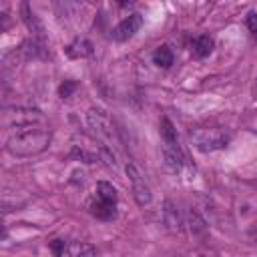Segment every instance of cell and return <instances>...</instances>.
<instances>
[{"label": "cell", "instance_id": "17", "mask_svg": "<svg viewBox=\"0 0 257 257\" xmlns=\"http://www.w3.org/2000/svg\"><path fill=\"white\" fill-rule=\"evenodd\" d=\"M70 157L76 159V161H82V163H96V161H100L96 153H90V151H86V149H82V147H78V145L72 147Z\"/></svg>", "mask_w": 257, "mask_h": 257}, {"label": "cell", "instance_id": "2", "mask_svg": "<svg viewBox=\"0 0 257 257\" xmlns=\"http://www.w3.org/2000/svg\"><path fill=\"white\" fill-rule=\"evenodd\" d=\"M229 135L217 128H195L191 133V143L197 151L201 153H213V151H221L229 145Z\"/></svg>", "mask_w": 257, "mask_h": 257}, {"label": "cell", "instance_id": "22", "mask_svg": "<svg viewBox=\"0 0 257 257\" xmlns=\"http://www.w3.org/2000/svg\"><path fill=\"white\" fill-rule=\"evenodd\" d=\"M255 96H257V90H255Z\"/></svg>", "mask_w": 257, "mask_h": 257}, {"label": "cell", "instance_id": "12", "mask_svg": "<svg viewBox=\"0 0 257 257\" xmlns=\"http://www.w3.org/2000/svg\"><path fill=\"white\" fill-rule=\"evenodd\" d=\"M66 251L70 257H96V247L88 241H70Z\"/></svg>", "mask_w": 257, "mask_h": 257}, {"label": "cell", "instance_id": "16", "mask_svg": "<svg viewBox=\"0 0 257 257\" xmlns=\"http://www.w3.org/2000/svg\"><path fill=\"white\" fill-rule=\"evenodd\" d=\"M98 159H100L108 169H112V171L118 169V161H116V155H114L112 147H108V145H104V143H98Z\"/></svg>", "mask_w": 257, "mask_h": 257}, {"label": "cell", "instance_id": "15", "mask_svg": "<svg viewBox=\"0 0 257 257\" xmlns=\"http://www.w3.org/2000/svg\"><path fill=\"white\" fill-rule=\"evenodd\" d=\"M90 211H92V215H94L96 219H102V221H110V219L116 217V209H114L112 205H104V203H100V201H96V199L92 201Z\"/></svg>", "mask_w": 257, "mask_h": 257}, {"label": "cell", "instance_id": "3", "mask_svg": "<svg viewBox=\"0 0 257 257\" xmlns=\"http://www.w3.org/2000/svg\"><path fill=\"white\" fill-rule=\"evenodd\" d=\"M86 120L94 133V137L98 139V143H104L108 147H112V143H116V131L110 122V116L102 110V108H88L86 112Z\"/></svg>", "mask_w": 257, "mask_h": 257}, {"label": "cell", "instance_id": "8", "mask_svg": "<svg viewBox=\"0 0 257 257\" xmlns=\"http://www.w3.org/2000/svg\"><path fill=\"white\" fill-rule=\"evenodd\" d=\"M161 137H163V147L171 149V151H183L179 145V137H177V128L171 122V118L163 116L161 118Z\"/></svg>", "mask_w": 257, "mask_h": 257}, {"label": "cell", "instance_id": "6", "mask_svg": "<svg viewBox=\"0 0 257 257\" xmlns=\"http://www.w3.org/2000/svg\"><path fill=\"white\" fill-rule=\"evenodd\" d=\"M20 12H22V20H24V24H26L28 32L32 34V40H38V42L46 44L44 26H42V22L38 20V16L32 12V8H30V4H28V2H22V6H20Z\"/></svg>", "mask_w": 257, "mask_h": 257}, {"label": "cell", "instance_id": "20", "mask_svg": "<svg viewBox=\"0 0 257 257\" xmlns=\"http://www.w3.org/2000/svg\"><path fill=\"white\" fill-rule=\"evenodd\" d=\"M48 245H50V249H52V253H54V257H62V253H64V249L68 247V245H66V243L62 241V239H52V241H50Z\"/></svg>", "mask_w": 257, "mask_h": 257}, {"label": "cell", "instance_id": "19", "mask_svg": "<svg viewBox=\"0 0 257 257\" xmlns=\"http://www.w3.org/2000/svg\"><path fill=\"white\" fill-rule=\"evenodd\" d=\"M245 26L249 28V32H251L253 36H257V12H255V10H251V12L245 16Z\"/></svg>", "mask_w": 257, "mask_h": 257}, {"label": "cell", "instance_id": "10", "mask_svg": "<svg viewBox=\"0 0 257 257\" xmlns=\"http://www.w3.org/2000/svg\"><path fill=\"white\" fill-rule=\"evenodd\" d=\"M213 46H215V40L209 34H201V36H197L193 40L191 50H193V56L195 58H207L213 52Z\"/></svg>", "mask_w": 257, "mask_h": 257}, {"label": "cell", "instance_id": "1", "mask_svg": "<svg viewBox=\"0 0 257 257\" xmlns=\"http://www.w3.org/2000/svg\"><path fill=\"white\" fill-rule=\"evenodd\" d=\"M4 149L14 157H32L50 143L48 120L34 106H16L4 110Z\"/></svg>", "mask_w": 257, "mask_h": 257}, {"label": "cell", "instance_id": "5", "mask_svg": "<svg viewBox=\"0 0 257 257\" xmlns=\"http://www.w3.org/2000/svg\"><path fill=\"white\" fill-rule=\"evenodd\" d=\"M141 26H143V16L139 14V12H133V14H128L126 18H122L114 28H112V40H116V42H124V40H128V38H133L139 30H141Z\"/></svg>", "mask_w": 257, "mask_h": 257}, {"label": "cell", "instance_id": "21", "mask_svg": "<svg viewBox=\"0 0 257 257\" xmlns=\"http://www.w3.org/2000/svg\"><path fill=\"white\" fill-rule=\"evenodd\" d=\"M247 237H249L251 241H255V243H257V225L249 227V231H247Z\"/></svg>", "mask_w": 257, "mask_h": 257}, {"label": "cell", "instance_id": "18", "mask_svg": "<svg viewBox=\"0 0 257 257\" xmlns=\"http://www.w3.org/2000/svg\"><path fill=\"white\" fill-rule=\"evenodd\" d=\"M76 82L74 80H62L60 82V86H58V96L60 98H70L72 96V92L76 90Z\"/></svg>", "mask_w": 257, "mask_h": 257}, {"label": "cell", "instance_id": "4", "mask_svg": "<svg viewBox=\"0 0 257 257\" xmlns=\"http://www.w3.org/2000/svg\"><path fill=\"white\" fill-rule=\"evenodd\" d=\"M126 177H128V183H131V191H133V197L137 201L139 207H147L151 205L153 201V193L141 173V169L135 165V163H128L126 165Z\"/></svg>", "mask_w": 257, "mask_h": 257}, {"label": "cell", "instance_id": "14", "mask_svg": "<svg viewBox=\"0 0 257 257\" xmlns=\"http://www.w3.org/2000/svg\"><path fill=\"white\" fill-rule=\"evenodd\" d=\"M153 62L157 66H161V68H171L173 62H175V54L167 44H163L153 52Z\"/></svg>", "mask_w": 257, "mask_h": 257}, {"label": "cell", "instance_id": "11", "mask_svg": "<svg viewBox=\"0 0 257 257\" xmlns=\"http://www.w3.org/2000/svg\"><path fill=\"white\" fill-rule=\"evenodd\" d=\"M64 50H66V54H68L70 58H86V56H92V52H94L92 44H90L86 38H76V40L70 42Z\"/></svg>", "mask_w": 257, "mask_h": 257}, {"label": "cell", "instance_id": "7", "mask_svg": "<svg viewBox=\"0 0 257 257\" xmlns=\"http://www.w3.org/2000/svg\"><path fill=\"white\" fill-rule=\"evenodd\" d=\"M163 221H165V227L171 233H183V229H185V221H183V215H181L179 207L169 199L163 205Z\"/></svg>", "mask_w": 257, "mask_h": 257}, {"label": "cell", "instance_id": "13", "mask_svg": "<svg viewBox=\"0 0 257 257\" xmlns=\"http://www.w3.org/2000/svg\"><path fill=\"white\" fill-rule=\"evenodd\" d=\"M187 225H189V229H191V233L195 235V237H205L207 235V223H205V219L195 211V209H191L189 211V215H187Z\"/></svg>", "mask_w": 257, "mask_h": 257}, {"label": "cell", "instance_id": "9", "mask_svg": "<svg viewBox=\"0 0 257 257\" xmlns=\"http://www.w3.org/2000/svg\"><path fill=\"white\" fill-rule=\"evenodd\" d=\"M96 201H100V203H104V205L116 207L118 195H116L114 185L108 183V181H98V183H96Z\"/></svg>", "mask_w": 257, "mask_h": 257}]
</instances>
